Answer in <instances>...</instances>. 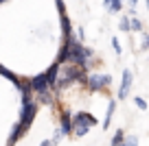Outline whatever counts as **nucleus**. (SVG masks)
<instances>
[{
	"mask_svg": "<svg viewBox=\"0 0 149 146\" xmlns=\"http://www.w3.org/2000/svg\"><path fill=\"white\" fill-rule=\"evenodd\" d=\"M86 81V70L81 65H72V63H59V74H57L55 85L59 90H66L72 83H84Z\"/></svg>",
	"mask_w": 149,
	"mask_h": 146,
	"instance_id": "1",
	"label": "nucleus"
},
{
	"mask_svg": "<svg viewBox=\"0 0 149 146\" xmlns=\"http://www.w3.org/2000/svg\"><path fill=\"white\" fill-rule=\"evenodd\" d=\"M86 85H88V90L92 92H103L107 90V87L112 85V76L110 74H86Z\"/></svg>",
	"mask_w": 149,
	"mask_h": 146,
	"instance_id": "2",
	"label": "nucleus"
},
{
	"mask_svg": "<svg viewBox=\"0 0 149 146\" xmlns=\"http://www.w3.org/2000/svg\"><path fill=\"white\" fill-rule=\"evenodd\" d=\"M35 114H37V105H35L33 101H31V103H24V105H22V114H20V120H18V122L22 124L24 131L31 127V122H33V118H35Z\"/></svg>",
	"mask_w": 149,
	"mask_h": 146,
	"instance_id": "3",
	"label": "nucleus"
},
{
	"mask_svg": "<svg viewBox=\"0 0 149 146\" xmlns=\"http://www.w3.org/2000/svg\"><path fill=\"white\" fill-rule=\"evenodd\" d=\"M132 70H123V81H121V87H118V101H125L130 96V87H132Z\"/></svg>",
	"mask_w": 149,
	"mask_h": 146,
	"instance_id": "4",
	"label": "nucleus"
},
{
	"mask_svg": "<svg viewBox=\"0 0 149 146\" xmlns=\"http://www.w3.org/2000/svg\"><path fill=\"white\" fill-rule=\"evenodd\" d=\"M29 85H31V92H35V94L48 90V81H46V76H44V72L37 74V76H33L31 81H29Z\"/></svg>",
	"mask_w": 149,
	"mask_h": 146,
	"instance_id": "5",
	"label": "nucleus"
},
{
	"mask_svg": "<svg viewBox=\"0 0 149 146\" xmlns=\"http://www.w3.org/2000/svg\"><path fill=\"white\" fill-rule=\"evenodd\" d=\"M70 120H72V124H86V127H94V124H97V118L90 116L88 111H79V114H74Z\"/></svg>",
	"mask_w": 149,
	"mask_h": 146,
	"instance_id": "6",
	"label": "nucleus"
},
{
	"mask_svg": "<svg viewBox=\"0 0 149 146\" xmlns=\"http://www.w3.org/2000/svg\"><path fill=\"white\" fill-rule=\"evenodd\" d=\"M24 133H26V131L22 129V124H20V122H15V124H13V129H11L9 140H7V146H15V142H18L20 137L24 135Z\"/></svg>",
	"mask_w": 149,
	"mask_h": 146,
	"instance_id": "7",
	"label": "nucleus"
},
{
	"mask_svg": "<svg viewBox=\"0 0 149 146\" xmlns=\"http://www.w3.org/2000/svg\"><path fill=\"white\" fill-rule=\"evenodd\" d=\"M57 74H59V63H53L51 68L44 72V76H46V81H48V87H55V81H57Z\"/></svg>",
	"mask_w": 149,
	"mask_h": 146,
	"instance_id": "8",
	"label": "nucleus"
},
{
	"mask_svg": "<svg viewBox=\"0 0 149 146\" xmlns=\"http://www.w3.org/2000/svg\"><path fill=\"white\" fill-rule=\"evenodd\" d=\"M61 135H68L72 133V120H70V114L68 111H61Z\"/></svg>",
	"mask_w": 149,
	"mask_h": 146,
	"instance_id": "9",
	"label": "nucleus"
},
{
	"mask_svg": "<svg viewBox=\"0 0 149 146\" xmlns=\"http://www.w3.org/2000/svg\"><path fill=\"white\" fill-rule=\"evenodd\" d=\"M114 111H116V101H110V103H107V114H105V120H103V129L110 127V120H112V116H114Z\"/></svg>",
	"mask_w": 149,
	"mask_h": 146,
	"instance_id": "10",
	"label": "nucleus"
},
{
	"mask_svg": "<svg viewBox=\"0 0 149 146\" xmlns=\"http://www.w3.org/2000/svg\"><path fill=\"white\" fill-rule=\"evenodd\" d=\"M0 74H2L5 79H9V81L13 83V85H18V81H20V79H18V74H13L11 70H7L5 65H2V63H0Z\"/></svg>",
	"mask_w": 149,
	"mask_h": 146,
	"instance_id": "11",
	"label": "nucleus"
},
{
	"mask_svg": "<svg viewBox=\"0 0 149 146\" xmlns=\"http://www.w3.org/2000/svg\"><path fill=\"white\" fill-rule=\"evenodd\" d=\"M59 18H61V31H64V35H70V33H72V26H70L68 15H66V13H59Z\"/></svg>",
	"mask_w": 149,
	"mask_h": 146,
	"instance_id": "12",
	"label": "nucleus"
},
{
	"mask_svg": "<svg viewBox=\"0 0 149 146\" xmlns=\"http://www.w3.org/2000/svg\"><path fill=\"white\" fill-rule=\"evenodd\" d=\"M130 31H138V33H143V22H140L138 18H130Z\"/></svg>",
	"mask_w": 149,
	"mask_h": 146,
	"instance_id": "13",
	"label": "nucleus"
},
{
	"mask_svg": "<svg viewBox=\"0 0 149 146\" xmlns=\"http://www.w3.org/2000/svg\"><path fill=\"white\" fill-rule=\"evenodd\" d=\"M40 103H44V105H53V94L51 92H40Z\"/></svg>",
	"mask_w": 149,
	"mask_h": 146,
	"instance_id": "14",
	"label": "nucleus"
},
{
	"mask_svg": "<svg viewBox=\"0 0 149 146\" xmlns=\"http://www.w3.org/2000/svg\"><path fill=\"white\" fill-rule=\"evenodd\" d=\"M107 9L112 11V13H116V11L123 9V0H110V5H107Z\"/></svg>",
	"mask_w": 149,
	"mask_h": 146,
	"instance_id": "15",
	"label": "nucleus"
},
{
	"mask_svg": "<svg viewBox=\"0 0 149 146\" xmlns=\"http://www.w3.org/2000/svg\"><path fill=\"white\" fill-rule=\"evenodd\" d=\"M123 140H125V135H123V131H116L114 133V137H112V146H121Z\"/></svg>",
	"mask_w": 149,
	"mask_h": 146,
	"instance_id": "16",
	"label": "nucleus"
},
{
	"mask_svg": "<svg viewBox=\"0 0 149 146\" xmlns=\"http://www.w3.org/2000/svg\"><path fill=\"white\" fill-rule=\"evenodd\" d=\"M118 26H121V31H125V33H130V18H121V24H118Z\"/></svg>",
	"mask_w": 149,
	"mask_h": 146,
	"instance_id": "17",
	"label": "nucleus"
},
{
	"mask_svg": "<svg viewBox=\"0 0 149 146\" xmlns=\"http://www.w3.org/2000/svg\"><path fill=\"white\" fill-rule=\"evenodd\" d=\"M134 103H136V107H138L140 111H145V109H147V103H145L143 98H134Z\"/></svg>",
	"mask_w": 149,
	"mask_h": 146,
	"instance_id": "18",
	"label": "nucleus"
},
{
	"mask_svg": "<svg viewBox=\"0 0 149 146\" xmlns=\"http://www.w3.org/2000/svg\"><path fill=\"white\" fill-rule=\"evenodd\" d=\"M112 46H114V50H116V55H121V52H123V48H121V44H118V39H116V37L112 39Z\"/></svg>",
	"mask_w": 149,
	"mask_h": 146,
	"instance_id": "19",
	"label": "nucleus"
},
{
	"mask_svg": "<svg viewBox=\"0 0 149 146\" xmlns=\"http://www.w3.org/2000/svg\"><path fill=\"white\" fill-rule=\"evenodd\" d=\"M57 2V9H59V13H66V5H64V0H55Z\"/></svg>",
	"mask_w": 149,
	"mask_h": 146,
	"instance_id": "20",
	"label": "nucleus"
},
{
	"mask_svg": "<svg viewBox=\"0 0 149 146\" xmlns=\"http://www.w3.org/2000/svg\"><path fill=\"white\" fill-rule=\"evenodd\" d=\"M40 146H53V144H51V140H44V142H42Z\"/></svg>",
	"mask_w": 149,
	"mask_h": 146,
	"instance_id": "21",
	"label": "nucleus"
},
{
	"mask_svg": "<svg viewBox=\"0 0 149 146\" xmlns=\"http://www.w3.org/2000/svg\"><path fill=\"white\" fill-rule=\"evenodd\" d=\"M103 5H105V7H107V5H110V0H103Z\"/></svg>",
	"mask_w": 149,
	"mask_h": 146,
	"instance_id": "22",
	"label": "nucleus"
},
{
	"mask_svg": "<svg viewBox=\"0 0 149 146\" xmlns=\"http://www.w3.org/2000/svg\"><path fill=\"white\" fill-rule=\"evenodd\" d=\"M2 2H7V0H0V5H2Z\"/></svg>",
	"mask_w": 149,
	"mask_h": 146,
	"instance_id": "23",
	"label": "nucleus"
}]
</instances>
